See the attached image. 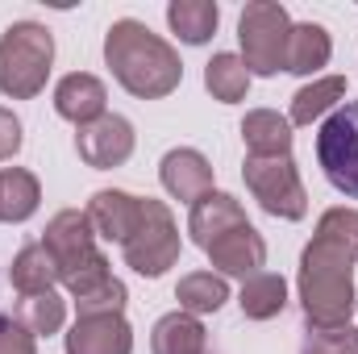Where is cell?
<instances>
[{"instance_id":"6da1fadb","label":"cell","mask_w":358,"mask_h":354,"mask_svg":"<svg viewBox=\"0 0 358 354\" xmlns=\"http://www.w3.org/2000/svg\"><path fill=\"white\" fill-rule=\"evenodd\" d=\"M355 259H358V208H325L313 242L300 250V309L308 330H342L355 313Z\"/></svg>"},{"instance_id":"7a4b0ae2","label":"cell","mask_w":358,"mask_h":354,"mask_svg":"<svg viewBox=\"0 0 358 354\" xmlns=\"http://www.w3.org/2000/svg\"><path fill=\"white\" fill-rule=\"evenodd\" d=\"M104 63H108L113 80L138 100H163L183 84L179 50L134 17H121V21L108 25Z\"/></svg>"},{"instance_id":"3957f363","label":"cell","mask_w":358,"mask_h":354,"mask_svg":"<svg viewBox=\"0 0 358 354\" xmlns=\"http://www.w3.org/2000/svg\"><path fill=\"white\" fill-rule=\"evenodd\" d=\"M42 246L50 250V259L59 267V283H67L71 300L88 296L92 288L113 279L108 259L96 250V229H92L88 213H80V208L55 213L46 221V229H42Z\"/></svg>"},{"instance_id":"277c9868","label":"cell","mask_w":358,"mask_h":354,"mask_svg":"<svg viewBox=\"0 0 358 354\" xmlns=\"http://www.w3.org/2000/svg\"><path fill=\"white\" fill-rule=\"evenodd\" d=\"M55 67V34L42 21H13L0 34V92L34 100Z\"/></svg>"},{"instance_id":"5b68a950","label":"cell","mask_w":358,"mask_h":354,"mask_svg":"<svg viewBox=\"0 0 358 354\" xmlns=\"http://www.w3.org/2000/svg\"><path fill=\"white\" fill-rule=\"evenodd\" d=\"M287 34L292 17L275 0H250L238 17V42H242V63L250 76H279L287 59Z\"/></svg>"},{"instance_id":"8992f818","label":"cell","mask_w":358,"mask_h":354,"mask_svg":"<svg viewBox=\"0 0 358 354\" xmlns=\"http://www.w3.org/2000/svg\"><path fill=\"white\" fill-rule=\"evenodd\" d=\"M121 255H125V267L138 271L142 279H159L179 263V225L163 200L142 196V221L134 238L121 246Z\"/></svg>"},{"instance_id":"52a82bcc","label":"cell","mask_w":358,"mask_h":354,"mask_svg":"<svg viewBox=\"0 0 358 354\" xmlns=\"http://www.w3.org/2000/svg\"><path fill=\"white\" fill-rule=\"evenodd\" d=\"M317 163L346 200H358V100L338 104L325 117L317 134Z\"/></svg>"},{"instance_id":"ba28073f","label":"cell","mask_w":358,"mask_h":354,"mask_svg":"<svg viewBox=\"0 0 358 354\" xmlns=\"http://www.w3.org/2000/svg\"><path fill=\"white\" fill-rule=\"evenodd\" d=\"M242 179L250 187V196L259 200V208L279 217V221H300L308 213V192L304 179L296 171L292 155L287 159H250L242 163Z\"/></svg>"},{"instance_id":"9c48e42d","label":"cell","mask_w":358,"mask_h":354,"mask_svg":"<svg viewBox=\"0 0 358 354\" xmlns=\"http://www.w3.org/2000/svg\"><path fill=\"white\" fill-rule=\"evenodd\" d=\"M134 146H138L134 121L121 113H104L92 125H80V134H76V155L96 171H113V167L129 163Z\"/></svg>"},{"instance_id":"30bf717a","label":"cell","mask_w":358,"mask_h":354,"mask_svg":"<svg viewBox=\"0 0 358 354\" xmlns=\"http://www.w3.org/2000/svg\"><path fill=\"white\" fill-rule=\"evenodd\" d=\"M84 213H88L96 238L125 246V242L134 238L138 221H142V196H129V192H121V187H100V192H92V200H88Z\"/></svg>"},{"instance_id":"8fae6325","label":"cell","mask_w":358,"mask_h":354,"mask_svg":"<svg viewBox=\"0 0 358 354\" xmlns=\"http://www.w3.org/2000/svg\"><path fill=\"white\" fill-rule=\"evenodd\" d=\"M242 225H250L246 221V208L229 192H204L192 204V213H187V234H192V242L200 250H208L217 238H225L229 229H242Z\"/></svg>"},{"instance_id":"7c38bea8","label":"cell","mask_w":358,"mask_h":354,"mask_svg":"<svg viewBox=\"0 0 358 354\" xmlns=\"http://www.w3.org/2000/svg\"><path fill=\"white\" fill-rule=\"evenodd\" d=\"M204 255L221 275H238L246 283L250 275H259L267 267V242L255 225H242V229H229L225 238H217Z\"/></svg>"},{"instance_id":"4fadbf2b","label":"cell","mask_w":358,"mask_h":354,"mask_svg":"<svg viewBox=\"0 0 358 354\" xmlns=\"http://www.w3.org/2000/svg\"><path fill=\"white\" fill-rule=\"evenodd\" d=\"M159 179H163V187H167L176 200H183V204L192 208L204 192H213V163H208L200 150L179 146V150H167V155H163Z\"/></svg>"},{"instance_id":"5bb4252c","label":"cell","mask_w":358,"mask_h":354,"mask_svg":"<svg viewBox=\"0 0 358 354\" xmlns=\"http://www.w3.org/2000/svg\"><path fill=\"white\" fill-rule=\"evenodd\" d=\"M67 354H134V330L121 313L76 317L67 334Z\"/></svg>"},{"instance_id":"9a60e30c","label":"cell","mask_w":358,"mask_h":354,"mask_svg":"<svg viewBox=\"0 0 358 354\" xmlns=\"http://www.w3.org/2000/svg\"><path fill=\"white\" fill-rule=\"evenodd\" d=\"M108 88L104 80H96L88 71H71L55 84V113L63 121H76V125H92L96 117H104L108 108Z\"/></svg>"},{"instance_id":"2e32d148","label":"cell","mask_w":358,"mask_h":354,"mask_svg":"<svg viewBox=\"0 0 358 354\" xmlns=\"http://www.w3.org/2000/svg\"><path fill=\"white\" fill-rule=\"evenodd\" d=\"M242 142L250 159H287L292 155V121L275 108H250L242 117Z\"/></svg>"},{"instance_id":"e0dca14e","label":"cell","mask_w":358,"mask_h":354,"mask_svg":"<svg viewBox=\"0 0 358 354\" xmlns=\"http://www.w3.org/2000/svg\"><path fill=\"white\" fill-rule=\"evenodd\" d=\"M329 59H334V38H329L325 25H317V21L292 25L283 71H292V76H317L321 67H329Z\"/></svg>"},{"instance_id":"ac0fdd59","label":"cell","mask_w":358,"mask_h":354,"mask_svg":"<svg viewBox=\"0 0 358 354\" xmlns=\"http://www.w3.org/2000/svg\"><path fill=\"white\" fill-rule=\"evenodd\" d=\"M150 354H208V334L200 317H187L179 309L159 317L150 330Z\"/></svg>"},{"instance_id":"d6986e66","label":"cell","mask_w":358,"mask_h":354,"mask_svg":"<svg viewBox=\"0 0 358 354\" xmlns=\"http://www.w3.org/2000/svg\"><path fill=\"white\" fill-rule=\"evenodd\" d=\"M167 25L179 42L187 46H204L213 42L217 25H221V8L217 0H171L167 4Z\"/></svg>"},{"instance_id":"ffe728a7","label":"cell","mask_w":358,"mask_h":354,"mask_svg":"<svg viewBox=\"0 0 358 354\" xmlns=\"http://www.w3.org/2000/svg\"><path fill=\"white\" fill-rule=\"evenodd\" d=\"M42 204V183L25 167H4L0 171V221H29Z\"/></svg>"},{"instance_id":"44dd1931","label":"cell","mask_w":358,"mask_h":354,"mask_svg":"<svg viewBox=\"0 0 358 354\" xmlns=\"http://www.w3.org/2000/svg\"><path fill=\"white\" fill-rule=\"evenodd\" d=\"M176 300H179V313H187V317H208V313L225 309L229 283H225V275L192 271V275H183L176 283Z\"/></svg>"},{"instance_id":"7402d4cb","label":"cell","mask_w":358,"mask_h":354,"mask_svg":"<svg viewBox=\"0 0 358 354\" xmlns=\"http://www.w3.org/2000/svg\"><path fill=\"white\" fill-rule=\"evenodd\" d=\"M342 96H346V76H321V80L304 84V88L292 96L287 121H292V125H313V121L329 117V113L342 104Z\"/></svg>"},{"instance_id":"603a6c76","label":"cell","mask_w":358,"mask_h":354,"mask_svg":"<svg viewBox=\"0 0 358 354\" xmlns=\"http://www.w3.org/2000/svg\"><path fill=\"white\" fill-rule=\"evenodd\" d=\"M238 304H242L246 321H271V317H279L287 309V283H283V275H275V271L250 275L242 283V292H238Z\"/></svg>"},{"instance_id":"cb8c5ba5","label":"cell","mask_w":358,"mask_h":354,"mask_svg":"<svg viewBox=\"0 0 358 354\" xmlns=\"http://www.w3.org/2000/svg\"><path fill=\"white\" fill-rule=\"evenodd\" d=\"M8 279H13V288H17L21 296L55 292V283H59V267H55L50 250H46L42 242H29V246L17 250V259H13V267H8Z\"/></svg>"},{"instance_id":"d4e9b609","label":"cell","mask_w":358,"mask_h":354,"mask_svg":"<svg viewBox=\"0 0 358 354\" xmlns=\"http://www.w3.org/2000/svg\"><path fill=\"white\" fill-rule=\"evenodd\" d=\"M204 88L213 92V100H221V104L246 100V92H250V71H246L242 55H229V50L213 55V59L204 63Z\"/></svg>"},{"instance_id":"484cf974","label":"cell","mask_w":358,"mask_h":354,"mask_svg":"<svg viewBox=\"0 0 358 354\" xmlns=\"http://www.w3.org/2000/svg\"><path fill=\"white\" fill-rule=\"evenodd\" d=\"M17 321L34 334V338H50L63 330L67 321V300L59 292H34V296H21L17 300Z\"/></svg>"},{"instance_id":"4316f807","label":"cell","mask_w":358,"mask_h":354,"mask_svg":"<svg viewBox=\"0 0 358 354\" xmlns=\"http://www.w3.org/2000/svg\"><path fill=\"white\" fill-rule=\"evenodd\" d=\"M125 300H129V292H125V283L113 275V279H104L100 288H92L88 296L76 300V317H108V313H125Z\"/></svg>"},{"instance_id":"83f0119b","label":"cell","mask_w":358,"mask_h":354,"mask_svg":"<svg viewBox=\"0 0 358 354\" xmlns=\"http://www.w3.org/2000/svg\"><path fill=\"white\" fill-rule=\"evenodd\" d=\"M300 354H358V330H308V342Z\"/></svg>"},{"instance_id":"f1b7e54d","label":"cell","mask_w":358,"mask_h":354,"mask_svg":"<svg viewBox=\"0 0 358 354\" xmlns=\"http://www.w3.org/2000/svg\"><path fill=\"white\" fill-rule=\"evenodd\" d=\"M0 354H38V338L17 321L0 313Z\"/></svg>"},{"instance_id":"f546056e","label":"cell","mask_w":358,"mask_h":354,"mask_svg":"<svg viewBox=\"0 0 358 354\" xmlns=\"http://www.w3.org/2000/svg\"><path fill=\"white\" fill-rule=\"evenodd\" d=\"M21 150V121H17V113L13 108H4L0 104V163L4 159H13Z\"/></svg>"}]
</instances>
